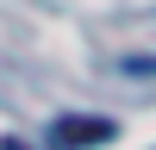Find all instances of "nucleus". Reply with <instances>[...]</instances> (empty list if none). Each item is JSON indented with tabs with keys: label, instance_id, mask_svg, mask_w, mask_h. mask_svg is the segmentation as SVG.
Returning a JSON list of instances; mask_svg holds the SVG:
<instances>
[{
	"label": "nucleus",
	"instance_id": "1",
	"mask_svg": "<svg viewBox=\"0 0 156 150\" xmlns=\"http://www.w3.org/2000/svg\"><path fill=\"white\" fill-rule=\"evenodd\" d=\"M56 150H87V144H106V138H119V125L112 119H87V112H69V119H56Z\"/></svg>",
	"mask_w": 156,
	"mask_h": 150
},
{
	"label": "nucleus",
	"instance_id": "2",
	"mask_svg": "<svg viewBox=\"0 0 156 150\" xmlns=\"http://www.w3.org/2000/svg\"><path fill=\"white\" fill-rule=\"evenodd\" d=\"M0 150H25V144H12V138H6V144H0Z\"/></svg>",
	"mask_w": 156,
	"mask_h": 150
}]
</instances>
